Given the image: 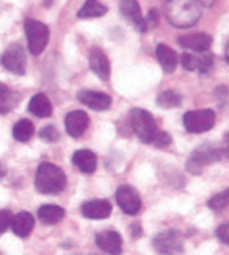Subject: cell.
Wrapping results in <instances>:
<instances>
[{
    "mask_svg": "<svg viewBox=\"0 0 229 255\" xmlns=\"http://www.w3.org/2000/svg\"><path fill=\"white\" fill-rule=\"evenodd\" d=\"M116 202L126 215H137L141 210V197L135 188L124 185L116 191Z\"/></svg>",
    "mask_w": 229,
    "mask_h": 255,
    "instance_id": "9",
    "label": "cell"
},
{
    "mask_svg": "<svg viewBox=\"0 0 229 255\" xmlns=\"http://www.w3.org/2000/svg\"><path fill=\"white\" fill-rule=\"evenodd\" d=\"M33 133H35V127L31 124V121H28V119H20L13 127V136L20 142L30 141L31 136H33Z\"/></svg>",
    "mask_w": 229,
    "mask_h": 255,
    "instance_id": "24",
    "label": "cell"
},
{
    "mask_svg": "<svg viewBox=\"0 0 229 255\" xmlns=\"http://www.w3.org/2000/svg\"><path fill=\"white\" fill-rule=\"evenodd\" d=\"M90 68L102 80L110 77V61L101 49H93L90 52Z\"/></svg>",
    "mask_w": 229,
    "mask_h": 255,
    "instance_id": "16",
    "label": "cell"
},
{
    "mask_svg": "<svg viewBox=\"0 0 229 255\" xmlns=\"http://www.w3.org/2000/svg\"><path fill=\"white\" fill-rule=\"evenodd\" d=\"M165 14L171 25L189 28L201 17V6L198 0H168L165 3Z\"/></svg>",
    "mask_w": 229,
    "mask_h": 255,
    "instance_id": "1",
    "label": "cell"
},
{
    "mask_svg": "<svg viewBox=\"0 0 229 255\" xmlns=\"http://www.w3.org/2000/svg\"><path fill=\"white\" fill-rule=\"evenodd\" d=\"M35 186L42 194H57L66 186V175L52 163H42L35 175Z\"/></svg>",
    "mask_w": 229,
    "mask_h": 255,
    "instance_id": "2",
    "label": "cell"
},
{
    "mask_svg": "<svg viewBox=\"0 0 229 255\" xmlns=\"http://www.w3.org/2000/svg\"><path fill=\"white\" fill-rule=\"evenodd\" d=\"M112 213V205L104 199H96L82 205V215L88 219H105Z\"/></svg>",
    "mask_w": 229,
    "mask_h": 255,
    "instance_id": "15",
    "label": "cell"
},
{
    "mask_svg": "<svg viewBox=\"0 0 229 255\" xmlns=\"http://www.w3.org/2000/svg\"><path fill=\"white\" fill-rule=\"evenodd\" d=\"M215 126V113L212 110H195L184 115V127L190 133H204Z\"/></svg>",
    "mask_w": 229,
    "mask_h": 255,
    "instance_id": "7",
    "label": "cell"
},
{
    "mask_svg": "<svg viewBox=\"0 0 229 255\" xmlns=\"http://www.w3.org/2000/svg\"><path fill=\"white\" fill-rule=\"evenodd\" d=\"M2 66L13 74L24 75L25 74V53L20 44H11L2 55Z\"/></svg>",
    "mask_w": 229,
    "mask_h": 255,
    "instance_id": "8",
    "label": "cell"
},
{
    "mask_svg": "<svg viewBox=\"0 0 229 255\" xmlns=\"http://www.w3.org/2000/svg\"><path fill=\"white\" fill-rule=\"evenodd\" d=\"M129 123L134 133L138 136V139L143 141L145 144H151L156 136V133L159 131L154 118H152V115L146 112V110H141V108L130 110Z\"/></svg>",
    "mask_w": 229,
    "mask_h": 255,
    "instance_id": "3",
    "label": "cell"
},
{
    "mask_svg": "<svg viewBox=\"0 0 229 255\" xmlns=\"http://www.w3.org/2000/svg\"><path fill=\"white\" fill-rule=\"evenodd\" d=\"M19 97L9 90V88L3 83H0V115H5L11 112L14 105L17 104Z\"/></svg>",
    "mask_w": 229,
    "mask_h": 255,
    "instance_id": "23",
    "label": "cell"
},
{
    "mask_svg": "<svg viewBox=\"0 0 229 255\" xmlns=\"http://www.w3.org/2000/svg\"><path fill=\"white\" fill-rule=\"evenodd\" d=\"M222 158V150L214 147L212 144H203L201 147L196 149L187 161V169L192 174H200L204 166L212 164Z\"/></svg>",
    "mask_w": 229,
    "mask_h": 255,
    "instance_id": "5",
    "label": "cell"
},
{
    "mask_svg": "<svg viewBox=\"0 0 229 255\" xmlns=\"http://www.w3.org/2000/svg\"><path fill=\"white\" fill-rule=\"evenodd\" d=\"M130 232H132V235H134V238H140L141 237V227H140V224H132L130 226Z\"/></svg>",
    "mask_w": 229,
    "mask_h": 255,
    "instance_id": "34",
    "label": "cell"
},
{
    "mask_svg": "<svg viewBox=\"0 0 229 255\" xmlns=\"http://www.w3.org/2000/svg\"><path fill=\"white\" fill-rule=\"evenodd\" d=\"M72 163L77 166L79 171H82L85 174H93L96 171V166H97V158L91 150L82 149V150H77L74 153Z\"/></svg>",
    "mask_w": 229,
    "mask_h": 255,
    "instance_id": "18",
    "label": "cell"
},
{
    "mask_svg": "<svg viewBox=\"0 0 229 255\" xmlns=\"http://www.w3.org/2000/svg\"><path fill=\"white\" fill-rule=\"evenodd\" d=\"M156 55H157L159 63L162 64L163 71L168 72V74L174 72V69H176V66H178V61H179L176 52H174L171 47L165 46V44H159Z\"/></svg>",
    "mask_w": 229,
    "mask_h": 255,
    "instance_id": "19",
    "label": "cell"
},
{
    "mask_svg": "<svg viewBox=\"0 0 229 255\" xmlns=\"http://www.w3.org/2000/svg\"><path fill=\"white\" fill-rule=\"evenodd\" d=\"M225 57H226V61L229 63V42H228V46H226V50H225Z\"/></svg>",
    "mask_w": 229,
    "mask_h": 255,
    "instance_id": "37",
    "label": "cell"
},
{
    "mask_svg": "<svg viewBox=\"0 0 229 255\" xmlns=\"http://www.w3.org/2000/svg\"><path fill=\"white\" fill-rule=\"evenodd\" d=\"M212 63H214V55L212 53H206L203 57L198 58V71L206 74L212 68Z\"/></svg>",
    "mask_w": 229,
    "mask_h": 255,
    "instance_id": "31",
    "label": "cell"
},
{
    "mask_svg": "<svg viewBox=\"0 0 229 255\" xmlns=\"http://www.w3.org/2000/svg\"><path fill=\"white\" fill-rule=\"evenodd\" d=\"M148 20H149V22H152V24H157V11L152 9L151 13H149V17L146 19V24H148Z\"/></svg>",
    "mask_w": 229,
    "mask_h": 255,
    "instance_id": "35",
    "label": "cell"
},
{
    "mask_svg": "<svg viewBox=\"0 0 229 255\" xmlns=\"http://www.w3.org/2000/svg\"><path fill=\"white\" fill-rule=\"evenodd\" d=\"M178 42L182 47L193 52H207L212 46V36L206 35V33H190V35L179 36Z\"/></svg>",
    "mask_w": 229,
    "mask_h": 255,
    "instance_id": "14",
    "label": "cell"
},
{
    "mask_svg": "<svg viewBox=\"0 0 229 255\" xmlns=\"http://www.w3.org/2000/svg\"><path fill=\"white\" fill-rule=\"evenodd\" d=\"M222 155L229 158V131L225 135V139H223V146H222Z\"/></svg>",
    "mask_w": 229,
    "mask_h": 255,
    "instance_id": "33",
    "label": "cell"
},
{
    "mask_svg": "<svg viewBox=\"0 0 229 255\" xmlns=\"http://www.w3.org/2000/svg\"><path fill=\"white\" fill-rule=\"evenodd\" d=\"M38 218L44 224H57L64 218V210L58 205H42L38 210Z\"/></svg>",
    "mask_w": 229,
    "mask_h": 255,
    "instance_id": "21",
    "label": "cell"
},
{
    "mask_svg": "<svg viewBox=\"0 0 229 255\" xmlns=\"http://www.w3.org/2000/svg\"><path fill=\"white\" fill-rule=\"evenodd\" d=\"M121 13L129 22H132L141 33H145L148 30L146 19L141 14V9L137 0H121Z\"/></svg>",
    "mask_w": 229,
    "mask_h": 255,
    "instance_id": "13",
    "label": "cell"
},
{
    "mask_svg": "<svg viewBox=\"0 0 229 255\" xmlns=\"http://www.w3.org/2000/svg\"><path fill=\"white\" fill-rule=\"evenodd\" d=\"M200 2L204 5V6H207V8H209V6H212L214 3H215V0H200Z\"/></svg>",
    "mask_w": 229,
    "mask_h": 255,
    "instance_id": "36",
    "label": "cell"
},
{
    "mask_svg": "<svg viewBox=\"0 0 229 255\" xmlns=\"http://www.w3.org/2000/svg\"><path fill=\"white\" fill-rule=\"evenodd\" d=\"M58 130L53 127V126H46L44 128H41L39 131V138L44 139V141H49V142H53L58 139Z\"/></svg>",
    "mask_w": 229,
    "mask_h": 255,
    "instance_id": "29",
    "label": "cell"
},
{
    "mask_svg": "<svg viewBox=\"0 0 229 255\" xmlns=\"http://www.w3.org/2000/svg\"><path fill=\"white\" fill-rule=\"evenodd\" d=\"M181 64L187 71L193 72V71L198 69V57H193V55H190V53H182L181 55Z\"/></svg>",
    "mask_w": 229,
    "mask_h": 255,
    "instance_id": "28",
    "label": "cell"
},
{
    "mask_svg": "<svg viewBox=\"0 0 229 255\" xmlns=\"http://www.w3.org/2000/svg\"><path fill=\"white\" fill-rule=\"evenodd\" d=\"M90 124V118L85 112H80V110H75V112H71L64 118V127H66L68 135L72 138H80L85 130L88 128Z\"/></svg>",
    "mask_w": 229,
    "mask_h": 255,
    "instance_id": "10",
    "label": "cell"
},
{
    "mask_svg": "<svg viewBox=\"0 0 229 255\" xmlns=\"http://www.w3.org/2000/svg\"><path fill=\"white\" fill-rule=\"evenodd\" d=\"M152 246L160 255H178L184 252V240L178 230H167L154 237Z\"/></svg>",
    "mask_w": 229,
    "mask_h": 255,
    "instance_id": "6",
    "label": "cell"
},
{
    "mask_svg": "<svg viewBox=\"0 0 229 255\" xmlns=\"http://www.w3.org/2000/svg\"><path fill=\"white\" fill-rule=\"evenodd\" d=\"M96 245L110 255H119L123 251V238L115 230H104L96 235Z\"/></svg>",
    "mask_w": 229,
    "mask_h": 255,
    "instance_id": "12",
    "label": "cell"
},
{
    "mask_svg": "<svg viewBox=\"0 0 229 255\" xmlns=\"http://www.w3.org/2000/svg\"><path fill=\"white\" fill-rule=\"evenodd\" d=\"M13 223V215L9 210H0V235L6 232L8 227H11Z\"/></svg>",
    "mask_w": 229,
    "mask_h": 255,
    "instance_id": "30",
    "label": "cell"
},
{
    "mask_svg": "<svg viewBox=\"0 0 229 255\" xmlns=\"http://www.w3.org/2000/svg\"><path fill=\"white\" fill-rule=\"evenodd\" d=\"M170 144H171V136L168 135V133L159 130V131L156 133L154 139H152L151 146H156V147H159V149H163V147L170 146Z\"/></svg>",
    "mask_w": 229,
    "mask_h": 255,
    "instance_id": "27",
    "label": "cell"
},
{
    "mask_svg": "<svg viewBox=\"0 0 229 255\" xmlns=\"http://www.w3.org/2000/svg\"><path fill=\"white\" fill-rule=\"evenodd\" d=\"M28 112L38 118H49L52 115V104L46 94H35L28 104Z\"/></svg>",
    "mask_w": 229,
    "mask_h": 255,
    "instance_id": "20",
    "label": "cell"
},
{
    "mask_svg": "<svg viewBox=\"0 0 229 255\" xmlns=\"http://www.w3.org/2000/svg\"><path fill=\"white\" fill-rule=\"evenodd\" d=\"M33 227H35V219L28 212H20L16 216H13L11 229L14 232V235L20 238H27L31 234Z\"/></svg>",
    "mask_w": 229,
    "mask_h": 255,
    "instance_id": "17",
    "label": "cell"
},
{
    "mask_svg": "<svg viewBox=\"0 0 229 255\" xmlns=\"http://www.w3.org/2000/svg\"><path fill=\"white\" fill-rule=\"evenodd\" d=\"M77 99L80 101V104H83L85 107H88L94 112H102V110H108L112 105V99L108 94L101 93V91H80L77 94Z\"/></svg>",
    "mask_w": 229,
    "mask_h": 255,
    "instance_id": "11",
    "label": "cell"
},
{
    "mask_svg": "<svg viewBox=\"0 0 229 255\" xmlns=\"http://www.w3.org/2000/svg\"><path fill=\"white\" fill-rule=\"evenodd\" d=\"M207 205H209L212 210H215V212H222V210H225L229 205V190L211 197Z\"/></svg>",
    "mask_w": 229,
    "mask_h": 255,
    "instance_id": "26",
    "label": "cell"
},
{
    "mask_svg": "<svg viewBox=\"0 0 229 255\" xmlns=\"http://www.w3.org/2000/svg\"><path fill=\"white\" fill-rule=\"evenodd\" d=\"M25 35L28 42V50L31 55H39L46 49L49 42V28L46 24L36 20V19H27L25 20Z\"/></svg>",
    "mask_w": 229,
    "mask_h": 255,
    "instance_id": "4",
    "label": "cell"
},
{
    "mask_svg": "<svg viewBox=\"0 0 229 255\" xmlns=\"http://www.w3.org/2000/svg\"><path fill=\"white\" fill-rule=\"evenodd\" d=\"M217 237L222 243H225V245H229V223L217 229Z\"/></svg>",
    "mask_w": 229,
    "mask_h": 255,
    "instance_id": "32",
    "label": "cell"
},
{
    "mask_svg": "<svg viewBox=\"0 0 229 255\" xmlns=\"http://www.w3.org/2000/svg\"><path fill=\"white\" fill-rule=\"evenodd\" d=\"M107 6L102 5L99 0H86L83 6L79 9L77 16L80 19H91V17H101L107 13Z\"/></svg>",
    "mask_w": 229,
    "mask_h": 255,
    "instance_id": "22",
    "label": "cell"
},
{
    "mask_svg": "<svg viewBox=\"0 0 229 255\" xmlns=\"http://www.w3.org/2000/svg\"><path fill=\"white\" fill-rule=\"evenodd\" d=\"M181 101H182L181 94H178L176 91L168 90V91H163L159 94L157 105L162 108H176L178 105H181Z\"/></svg>",
    "mask_w": 229,
    "mask_h": 255,
    "instance_id": "25",
    "label": "cell"
}]
</instances>
